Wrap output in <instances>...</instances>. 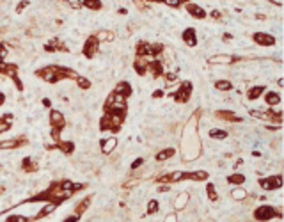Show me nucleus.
<instances>
[{"instance_id":"obj_10","label":"nucleus","mask_w":284,"mask_h":222,"mask_svg":"<svg viewBox=\"0 0 284 222\" xmlns=\"http://www.w3.org/2000/svg\"><path fill=\"white\" fill-rule=\"evenodd\" d=\"M186 201H188V195H186V194H179L178 199L174 201V206H176V208H183L185 204H186Z\"/></svg>"},{"instance_id":"obj_31","label":"nucleus","mask_w":284,"mask_h":222,"mask_svg":"<svg viewBox=\"0 0 284 222\" xmlns=\"http://www.w3.org/2000/svg\"><path fill=\"white\" fill-rule=\"evenodd\" d=\"M2 101H4V94L0 93V103H2Z\"/></svg>"},{"instance_id":"obj_19","label":"nucleus","mask_w":284,"mask_h":222,"mask_svg":"<svg viewBox=\"0 0 284 222\" xmlns=\"http://www.w3.org/2000/svg\"><path fill=\"white\" fill-rule=\"evenodd\" d=\"M98 39L99 41H108V39H112V36H110V32H99Z\"/></svg>"},{"instance_id":"obj_2","label":"nucleus","mask_w":284,"mask_h":222,"mask_svg":"<svg viewBox=\"0 0 284 222\" xmlns=\"http://www.w3.org/2000/svg\"><path fill=\"white\" fill-rule=\"evenodd\" d=\"M281 183H282L281 176H272L270 179H263V181H261V186L265 188V190H274V188H279V186H281Z\"/></svg>"},{"instance_id":"obj_20","label":"nucleus","mask_w":284,"mask_h":222,"mask_svg":"<svg viewBox=\"0 0 284 222\" xmlns=\"http://www.w3.org/2000/svg\"><path fill=\"white\" fill-rule=\"evenodd\" d=\"M229 181H231V183H241V181H243V176H240V174H234V176H231V178H229Z\"/></svg>"},{"instance_id":"obj_28","label":"nucleus","mask_w":284,"mask_h":222,"mask_svg":"<svg viewBox=\"0 0 284 222\" xmlns=\"http://www.w3.org/2000/svg\"><path fill=\"white\" fill-rule=\"evenodd\" d=\"M7 128H9V123H7V121L6 123H0V132H4V130H7Z\"/></svg>"},{"instance_id":"obj_22","label":"nucleus","mask_w":284,"mask_h":222,"mask_svg":"<svg viewBox=\"0 0 284 222\" xmlns=\"http://www.w3.org/2000/svg\"><path fill=\"white\" fill-rule=\"evenodd\" d=\"M14 140H6V142H0V148H14Z\"/></svg>"},{"instance_id":"obj_3","label":"nucleus","mask_w":284,"mask_h":222,"mask_svg":"<svg viewBox=\"0 0 284 222\" xmlns=\"http://www.w3.org/2000/svg\"><path fill=\"white\" fill-rule=\"evenodd\" d=\"M272 217H274V210L270 206H261L256 210V219L257 220H268Z\"/></svg>"},{"instance_id":"obj_21","label":"nucleus","mask_w":284,"mask_h":222,"mask_svg":"<svg viewBox=\"0 0 284 222\" xmlns=\"http://www.w3.org/2000/svg\"><path fill=\"white\" fill-rule=\"evenodd\" d=\"M156 208H158V203H156V201H151V203H149V206H148V212H149V213H153Z\"/></svg>"},{"instance_id":"obj_29","label":"nucleus","mask_w":284,"mask_h":222,"mask_svg":"<svg viewBox=\"0 0 284 222\" xmlns=\"http://www.w3.org/2000/svg\"><path fill=\"white\" fill-rule=\"evenodd\" d=\"M140 164H142V158H137V160H135V164H133V169H135V167H139Z\"/></svg>"},{"instance_id":"obj_15","label":"nucleus","mask_w":284,"mask_h":222,"mask_svg":"<svg viewBox=\"0 0 284 222\" xmlns=\"http://www.w3.org/2000/svg\"><path fill=\"white\" fill-rule=\"evenodd\" d=\"M126 91H130V86H128V84H119V86H117V89H115V93H117V94H123V96H124V93H126Z\"/></svg>"},{"instance_id":"obj_26","label":"nucleus","mask_w":284,"mask_h":222,"mask_svg":"<svg viewBox=\"0 0 284 222\" xmlns=\"http://www.w3.org/2000/svg\"><path fill=\"white\" fill-rule=\"evenodd\" d=\"M78 84H80V87H84V89L89 86V82H87L85 78H78Z\"/></svg>"},{"instance_id":"obj_11","label":"nucleus","mask_w":284,"mask_h":222,"mask_svg":"<svg viewBox=\"0 0 284 222\" xmlns=\"http://www.w3.org/2000/svg\"><path fill=\"white\" fill-rule=\"evenodd\" d=\"M172 155H174V151L170 149H165V151H162V153H158V155H156V160H160V162H163V160H167V158H170L172 157Z\"/></svg>"},{"instance_id":"obj_7","label":"nucleus","mask_w":284,"mask_h":222,"mask_svg":"<svg viewBox=\"0 0 284 222\" xmlns=\"http://www.w3.org/2000/svg\"><path fill=\"white\" fill-rule=\"evenodd\" d=\"M183 37H185V41H186V44H188V46H194V44H195V32H194L192 29L186 30Z\"/></svg>"},{"instance_id":"obj_9","label":"nucleus","mask_w":284,"mask_h":222,"mask_svg":"<svg viewBox=\"0 0 284 222\" xmlns=\"http://www.w3.org/2000/svg\"><path fill=\"white\" fill-rule=\"evenodd\" d=\"M233 59L229 57V55H215L211 57V62L213 64H226V62H231Z\"/></svg>"},{"instance_id":"obj_24","label":"nucleus","mask_w":284,"mask_h":222,"mask_svg":"<svg viewBox=\"0 0 284 222\" xmlns=\"http://www.w3.org/2000/svg\"><path fill=\"white\" fill-rule=\"evenodd\" d=\"M84 6H89V7L96 9V7H99L101 4H99V2H84Z\"/></svg>"},{"instance_id":"obj_12","label":"nucleus","mask_w":284,"mask_h":222,"mask_svg":"<svg viewBox=\"0 0 284 222\" xmlns=\"http://www.w3.org/2000/svg\"><path fill=\"white\" fill-rule=\"evenodd\" d=\"M210 135L215 137V139H226L227 133L224 132V130H217V128H215V130H211V132H210Z\"/></svg>"},{"instance_id":"obj_4","label":"nucleus","mask_w":284,"mask_h":222,"mask_svg":"<svg viewBox=\"0 0 284 222\" xmlns=\"http://www.w3.org/2000/svg\"><path fill=\"white\" fill-rule=\"evenodd\" d=\"M256 43L259 44H272L274 43V37L270 34H256Z\"/></svg>"},{"instance_id":"obj_17","label":"nucleus","mask_w":284,"mask_h":222,"mask_svg":"<svg viewBox=\"0 0 284 222\" xmlns=\"http://www.w3.org/2000/svg\"><path fill=\"white\" fill-rule=\"evenodd\" d=\"M261 87H254V89H250V93H248V98H257L259 94H261Z\"/></svg>"},{"instance_id":"obj_25","label":"nucleus","mask_w":284,"mask_h":222,"mask_svg":"<svg viewBox=\"0 0 284 222\" xmlns=\"http://www.w3.org/2000/svg\"><path fill=\"white\" fill-rule=\"evenodd\" d=\"M179 4H181L179 0H167V2H165V6H172V7H176V6H179Z\"/></svg>"},{"instance_id":"obj_6","label":"nucleus","mask_w":284,"mask_h":222,"mask_svg":"<svg viewBox=\"0 0 284 222\" xmlns=\"http://www.w3.org/2000/svg\"><path fill=\"white\" fill-rule=\"evenodd\" d=\"M266 103H268L270 107H275V105L281 103V96H279L277 93H270L268 96H266Z\"/></svg>"},{"instance_id":"obj_30","label":"nucleus","mask_w":284,"mask_h":222,"mask_svg":"<svg viewBox=\"0 0 284 222\" xmlns=\"http://www.w3.org/2000/svg\"><path fill=\"white\" fill-rule=\"evenodd\" d=\"M165 222H176V217H172V215H170V217H167V219H165Z\"/></svg>"},{"instance_id":"obj_1","label":"nucleus","mask_w":284,"mask_h":222,"mask_svg":"<svg viewBox=\"0 0 284 222\" xmlns=\"http://www.w3.org/2000/svg\"><path fill=\"white\" fill-rule=\"evenodd\" d=\"M108 107L114 108V110H123L124 108V96L123 94H114L110 96V100H108Z\"/></svg>"},{"instance_id":"obj_5","label":"nucleus","mask_w":284,"mask_h":222,"mask_svg":"<svg viewBox=\"0 0 284 222\" xmlns=\"http://www.w3.org/2000/svg\"><path fill=\"white\" fill-rule=\"evenodd\" d=\"M115 146H117V140L115 139H106L105 142H103V146H101V151L103 153H110Z\"/></svg>"},{"instance_id":"obj_14","label":"nucleus","mask_w":284,"mask_h":222,"mask_svg":"<svg viewBox=\"0 0 284 222\" xmlns=\"http://www.w3.org/2000/svg\"><path fill=\"white\" fill-rule=\"evenodd\" d=\"M231 195H233V199H243V197H245V190H241V188H234L233 192H231Z\"/></svg>"},{"instance_id":"obj_23","label":"nucleus","mask_w":284,"mask_h":222,"mask_svg":"<svg viewBox=\"0 0 284 222\" xmlns=\"http://www.w3.org/2000/svg\"><path fill=\"white\" fill-rule=\"evenodd\" d=\"M181 178H183V172H174V174L170 176V181H179Z\"/></svg>"},{"instance_id":"obj_18","label":"nucleus","mask_w":284,"mask_h":222,"mask_svg":"<svg viewBox=\"0 0 284 222\" xmlns=\"http://www.w3.org/2000/svg\"><path fill=\"white\" fill-rule=\"evenodd\" d=\"M53 210H55V204H53V203H48V204L41 210V213L46 215V213H50V212H53Z\"/></svg>"},{"instance_id":"obj_8","label":"nucleus","mask_w":284,"mask_h":222,"mask_svg":"<svg viewBox=\"0 0 284 222\" xmlns=\"http://www.w3.org/2000/svg\"><path fill=\"white\" fill-rule=\"evenodd\" d=\"M50 117H52V123L57 124V126H62V124H64V119H62V114H61V112L53 110V112L50 114Z\"/></svg>"},{"instance_id":"obj_16","label":"nucleus","mask_w":284,"mask_h":222,"mask_svg":"<svg viewBox=\"0 0 284 222\" xmlns=\"http://www.w3.org/2000/svg\"><path fill=\"white\" fill-rule=\"evenodd\" d=\"M217 89L219 91H229L231 89V84L229 82H217Z\"/></svg>"},{"instance_id":"obj_27","label":"nucleus","mask_w":284,"mask_h":222,"mask_svg":"<svg viewBox=\"0 0 284 222\" xmlns=\"http://www.w3.org/2000/svg\"><path fill=\"white\" fill-rule=\"evenodd\" d=\"M69 6L77 9V7H80V6H84V2H69Z\"/></svg>"},{"instance_id":"obj_13","label":"nucleus","mask_w":284,"mask_h":222,"mask_svg":"<svg viewBox=\"0 0 284 222\" xmlns=\"http://www.w3.org/2000/svg\"><path fill=\"white\" fill-rule=\"evenodd\" d=\"M188 11H190L194 16H204V11H203L201 7H197V6H194V4L188 6Z\"/></svg>"}]
</instances>
